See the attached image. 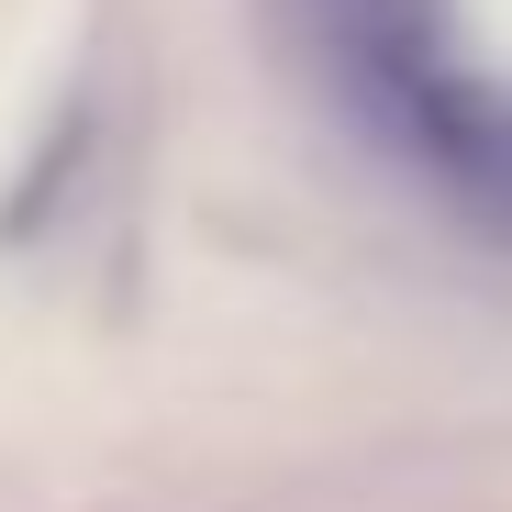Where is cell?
I'll return each mask as SVG.
<instances>
[{"instance_id":"obj_1","label":"cell","mask_w":512,"mask_h":512,"mask_svg":"<svg viewBox=\"0 0 512 512\" xmlns=\"http://www.w3.org/2000/svg\"><path fill=\"white\" fill-rule=\"evenodd\" d=\"M78 134H90V101H67V112L45 123V156H34V179L12 190V212H0V234H12V245H23V234H34L45 212H56V190L78 179Z\"/></svg>"}]
</instances>
